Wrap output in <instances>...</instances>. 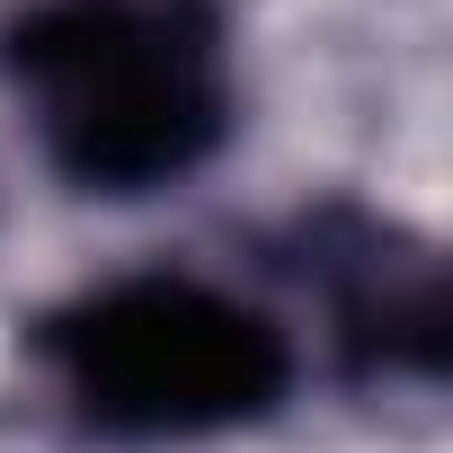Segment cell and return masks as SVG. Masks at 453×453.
I'll return each instance as SVG.
<instances>
[{
    "label": "cell",
    "mask_w": 453,
    "mask_h": 453,
    "mask_svg": "<svg viewBox=\"0 0 453 453\" xmlns=\"http://www.w3.org/2000/svg\"><path fill=\"white\" fill-rule=\"evenodd\" d=\"M0 72L81 196H160L232 142L213 0H27L0 36Z\"/></svg>",
    "instance_id": "obj_1"
},
{
    "label": "cell",
    "mask_w": 453,
    "mask_h": 453,
    "mask_svg": "<svg viewBox=\"0 0 453 453\" xmlns=\"http://www.w3.org/2000/svg\"><path fill=\"white\" fill-rule=\"evenodd\" d=\"M27 347L54 373V400L72 409V426L98 444L232 435L276 418L294 391V338L276 329V311L169 267L54 303L27 329Z\"/></svg>",
    "instance_id": "obj_2"
}]
</instances>
